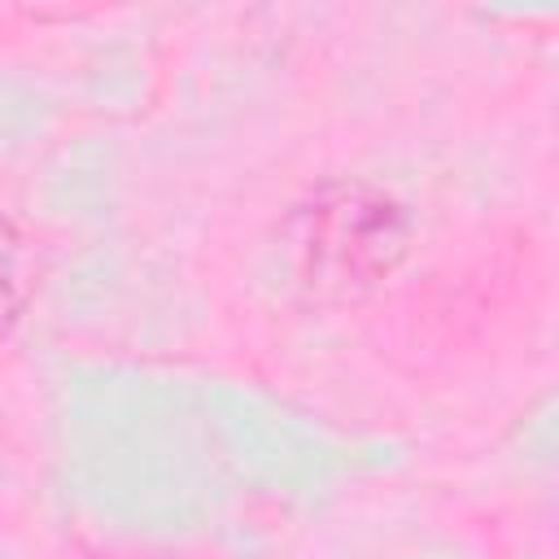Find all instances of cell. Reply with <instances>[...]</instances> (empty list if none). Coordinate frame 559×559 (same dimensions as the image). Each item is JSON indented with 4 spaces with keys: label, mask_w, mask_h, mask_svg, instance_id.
Wrapping results in <instances>:
<instances>
[{
    "label": "cell",
    "mask_w": 559,
    "mask_h": 559,
    "mask_svg": "<svg viewBox=\"0 0 559 559\" xmlns=\"http://www.w3.org/2000/svg\"><path fill=\"white\" fill-rule=\"evenodd\" d=\"M411 218L397 197L362 179L314 188L284 227V253L297 288L319 306L371 297L406 258Z\"/></svg>",
    "instance_id": "1"
},
{
    "label": "cell",
    "mask_w": 559,
    "mask_h": 559,
    "mask_svg": "<svg viewBox=\"0 0 559 559\" xmlns=\"http://www.w3.org/2000/svg\"><path fill=\"white\" fill-rule=\"evenodd\" d=\"M31 301V258L22 231L0 214V345L13 336Z\"/></svg>",
    "instance_id": "2"
}]
</instances>
